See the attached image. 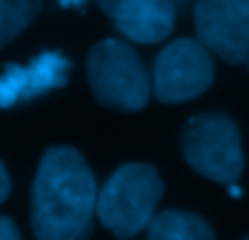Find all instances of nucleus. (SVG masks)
Instances as JSON below:
<instances>
[{"mask_svg":"<svg viewBox=\"0 0 249 240\" xmlns=\"http://www.w3.org/2000/svg\"><path fill=\"white\" fill-rule=\"evenodd\" d=\"M215 69L208 49L193 40H176L154 61V96L161 103H183L205 93Z\"/></svg>","mask_w":249,"mask_h":240,"instance_id":"nucleus-5","label":"nucleus"},{"mask_svg":"<svg viewBox=\"0 0 249 240\" xmlns=\"http://www.w3.org/2000/svg\"><path fill=\"white\" fill-rule=\"evenodd\" d=\"M186 162L203 177L232 186L242 177L244 155L234 120L222 113H205L188 120L183 130Z\"/></svg>","mask_w":249,"mask_h":240,"instance_id":"nucleus-4","label":"nucleus"},{"mask_svg":"<svg viewBox=\"0 0 249 240\" xmlns=\"http://www.w3.org/2000/svg\"><path fill=\"white\" fill-rule=\"evenodd\" d=\"M95 3H98V8H100L105 15H112V13H115V8L122 3V0H95Z\"/></svg>","mask_w":249,"mask_h":240,"instance_id":"nucleus-13","label":"nucleus"},{"mask_svg":"<svg viewBox=\"0 0 249 240\" xmlns=\"http://www.w3.org/2000/svg\"><path fill=\"white\" fill-rule=\"evenodd\" d=\"M42 0H0V49L20 37L39 15Z\"/></svg>","mask_w":249,"mask_h":240,"instance_id":"nucleus-10","label":"nucleus"},{"mask_svg":"<svg viewBox=\"0 0 249 240\" xmlns=\"http://www.w3.org/2000/svg\"><path fill=\"white\" fill-rule=\"evenodd\" d=\"M90 91L110 110H142L149 103L152 81L137 52L120 40L98 42L86 61Z\"/></svg>","mask_w":249,"mask_h":240,"instance_id":"nucleus-3","label":"nucleus"},{"mask_svg":"<svg viewBox=\"0 0 249 240\" xmlns=\"http://www.w3.org/2000/svg\"><path fill=\"white\" fill-rule=\"evenodd\" d=\"M147 240H215V233L196 213L161 211L147 225Z\"/></svg>","mask_w":249,"mask_h":240,"instance_id":"nucleus-9","label":"nucleus"},{"mask_svg":"<svg viewBox=\"0 0 249 240\" xmlns=\"http://www.w3.org/2000/svg\"><path fill=\"white\" fill-rule=\"evenodd\" d=\"M98 189L90 167L73 147H49L32 186V230L37 240H88Z\"/></svg>","mask_w":249,"mask_h":240,"instance_id":"nucleus-1","label":"nucleus"},{"mask_svg":"<svg viewBox=\"0 0 249 240\" xmlns=\"http://www.w3.org/2000/svg\"><path fill=\"white\" fill-rule=\"evenodd\" d=\"M198 42L230 64L249 59V13L237 0H198L193 10Z\"/></svg>","mask_w":249,"mask_h":240,"instance_id":"nucleus-6","label":"nucleus"},{"mask_svg":"<svg viewBox=\"0 0 249 240\" xmlns=\"http://www.w3.org/2000/svg\"><path fill=\"white\" fill-rule=\"evenodd\" d=\"M0 240H20L18 225L10 218H5V216H0Z\"/></svg>","mask_w":249,"mask_h":240,"instance_id":"nucleus-11","label":"nucleus"},{"mask_svg":"<svg viewBox=\"0 0 249 240\" xmlns=\"http://www.w3.org/2000/svg\"><path fill=\"white\" fill-rule=\"evenodd\" d=\"M110 18L127 40L154 44L171 35L176 8L174 0H122Z\"/></svg>","mask_w":249,"mask_h":240,"instance_id":"nucleus-8","label":"nucleus"},{"mask_svg":"<svg viewBox=\"0 0 249 240\" xmlns=\"http://www.w3.org/2000/svg\"><path fill=\"white\" fill-rule=\"evenodd\" d=\"M164 184L149 164H122L98 194L95 216L120 240L140 235L157 216Z\"/></svg>","mask_w":249,"mask_h":240,"instance_id":"nucleus-2","label":"nucleus"},{"mask_svg":"<svg viewBox=\"0 0 249 240\" xmlns=\"http://www.w3.org/2000/svg\"><path fill=\"white\" fill-rule=\"evenodd\" d=\"M61 3V8H81L86 0H59Z\"/></svg>","mask_w":249,"mask_h":240,"instance_id":"nucleus-14","label":"nucleus"},{"mask_svg":"<svg viewBox=\"0 0 249 240\" xmlns=\"http://www.w3.org/2000/svg\"><path fill=\"white\" fill-rule=\"evenodd\" d=\"M237 3L244 8V13H249V0H237Z\"/></svg>","mask_w":249,"mask_h":240,"instance_id":"nucleus-15","label":"nucleus"},{"mask_svg":"<svg viewBox=\"0 0 249 240\" xmlns=\"http://www.w3.org/2000/svg\"><path fill=\"white\" fill-rule=\"evenodd\" d=\"M69 59L59 52H44L27 66L8 64L0 74V108H13L61 88L69 79Z\"/></svg>","mask_w":249,"mask_h":240,"instance_id":"nucleus-7","label":"nucleus"},{"mask_svg":"<svg viewBox=\"0 0 249 240\" xmlns=\"http://www.w3.org/2000/svg\"><path fill=\"white\" fill-rule=\"evenodd\" d=\"M244 240H249V235H247V238H244Z\"/></svg>","mask_w":249,"mask_h":240,"instance_id":"nucleus-16","label":"nucleus"},{"mask_svg":"<svg viewBox=\"0 0 249 240\" xmlns=\"http://www.w3.org/2000/svg\"><path fill=\"white\" fill-rule=\"evenodd\" d=\"M8 194H10V177H8L5 164L0 162V203H3V201L8 199Z\"/></svg>","mask_w":249,"mask_h":240,"instance_id":"nucleus-12","label":"nucleus"}]
</instances>
